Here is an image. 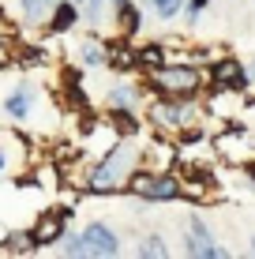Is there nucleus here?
Returning <instances> with one entry per match:
<instances>
[{"label":"nucleus","mask_w":255,"mask_h":259,"mask_svg":"<svg viewBox=\"0 0 255 259\" xmlns=\"http://www.w3.org/2000/svg\"><path fill=\"white\" fill-rule=\"evenodd\" d=\"M143 105V91L135 83H117L109 91V109H139Z\"/></svg>","instance_id":"obj_11"},{"label":"nucleus","mask_w":255,"mask_h":259,"mask_svg":"<svg viewBox=\"0 0 255 259\" xmlns=\"http://www.w3.org/2000/svg\"><path fill=\"white\" fill-rule=\"evenodd\" d=\"M248 252H251V255H255V237H251V240H248Z\"/></svg>","instance_id":"obj_20"},{"label":"nucleus","mask_w":255,"mask_h":259,"mask_svg":"<svg viewBox=\"0 0 255 259\" xmlns=\"http://www.w3.org/2000/svg\"><path fill=\"white\" fill-rule=\"evenodd\" d=\"M191 109H195V102H184V98H162V105H154L150 120H154V124H162V128L180 132L184 124H188Z\"/></svg>","instance_id":"obj_6"},{"label":"nucleus","mask_w":255,"mask_h":259,"mask_svg":"<svg viewBox=\"0 0 255 259\" xmlns=\"http://www.w3.org/2000/svg\"><path fill=\"white\" fill-rule=\"evenodd\" d=\"M180 244H184V255H191V259H225V255H229L218 240H203V237L191 233V229H184Z\"/></svg>","instance_id":"obj_10"},{"label":"nucleus","mask_w":255,"mask_h":259,"mask_svg":"<svg viewBox=\"0 0 255 259\" xmlns=\"http://www.w3.org/2000/svg\"><path fill=\"white\" fill-rule=\"evenodd\" d=\"M199 83H203V75H199L195 68L188 64H158L150 68V87L162 98H184V102H199Z\"/></svg>","instance_id":"obj_2"},{"label":"nucleus","mask_w":255,"mask_h":259,"mask_svg":"<svg viewBox=\"0 0 255 259\" xmlns=\"http://www.w3.org/2000/svg\"><path fill=\"white\" fill-rule=\"evenodd\" d=\"M53 4H57V0H23V15H26L30 23H38V19L49 12Z\"/></svg>","instance_id":"obj_17"},{"label":"nucleus","mask_w":255,"mask_h":259,"mask_svg":"<svg viewBox=\"0 0 255 259\" xmlns=\"http://www.w3.org/2000/svg\"><path fill=\"white\" fill-rule=\"evenodd\" d=\"M79 60L83 68H109V46H101L98 38H86L79 46Z\"/></svg>","instance_id":"obj_12"},{"label":"nucleus","mask_w":255,"mask_h":259,"mask_svg":"<svg viewBox=\"0 0 255 259\" xmlns=\"http://www.w3.org/2000/svg\"><path fill=\"white\" fill-rule=\"evenodd\" d=\"M64 226H68V214L64 210H49V214H41V222L34 226L30 240L34 244H57V240L64 237Z\"/></svg>","instance_id":"obj_8"},{"label":"nucleus","mask_w":255,"mask_h":259,"mask_svg":"<svg viewBox=\"0 0 255 259\" xmlns=\"http://www.w3.org/2000/svg\"><path fill=\"white\" fill-rule=\"evenodd\" d=\"M135 165H139V150L131 147V143L120 139L117 147L109 150V154L98 162V169H94L90 184H86V192L94 195H113V192H124L131 184V177H135Z\"/></svg>","instance_id":"obj_1"},{"label":"nucleus","mask_w":255,"mask_h":259,"mask_svg":"<svg viewBox=\"0 0 255 259\" xmlns=\"http://www.w3.org/2000/svg\"><path fill=\"white\" fill-rule=\"evenodd\" d=\"M0 173H4V150H0Z\"/></svg>","instance_id":"obj_21"},{"label":"nucleus","mask_w":255,"mask_h":259,"mask_svg":"<svg viewBox=\"0 0 255 259\" xmlns=\"http://www.w3.org/2000/svg\"><path fill=\"white\" fill-rule=\"evenodd\" d=\"M210 4H214V0H188V8H184V15H180V19L188 23V26H195L199 19H203V12H207Z\"/></svg>","instance_id":"obj_18"},{"label":"nucleus","mask_w":255,"mask_h":259,"mask_svg":"<svg viewBox=\"0 0 255 259\" xmlns=\"http://www.w3.org/2000/svg\"><path fill=\"white\" fill-rule=\"evenodd\" d=\"M79 15H83V8H79L75 0H57V4L49 8V30L53 34H68L79 23Z\"/></svg>","instance_id":"obj_9"},{"label":"nucleus","mask_w":255,"mask_h":259,"mask_svg":"<svg viewBox=\"0 0 255 259\" xmlns=\"http://www.w3.org/2000/svg\"><path fill=\"white\" fill-rule=\"evenodd\" d=\"M60 252H64V255H72V259H90V252H86V240H83V233L60 237Z\"/></svg>","instance_id":"obj_16"},{"label":"nucleus","mask_w":255,"mask_h":259,"mask_svg":"<svg viewBox=\"0 0 255 259\" xmlns=\"http://www.w3.org/2000/svg\"><path fill=\"white\" fill-rule=\"evenodd\" d=\"M79 233H83V240H86V252H90V259H117L120 252H124L120 237L113 233L105 222H86Z\"/></svg>","instance_id":"obj_4"},{"label":"nucleus","mask_w":255,"mask_h":259,"mask_svg":"<svg viewBox=\"0 0 255 259\" xmlns=\"http://www.w3.org/2000/svg\"><path fill=\"white\" fill-rule=\"evenodd\" d=\"M251 4H255V0H251Z\"/></svg>","instance_id":"obj_23"},{"label":"nucleus","mask_w":255,"mask_h":259,"mask_svg":"<svg viewBox=\"0 0 255 259\" xmlns=\"http://www.w3.org/2000/svg\"><path fill=\"white\" fill-rule=\"evenodd\" d=\"M135 255H139V259H169V244H165V237H158V233H146L143 240H139Z\"/></svg>","instance_id":"obj_15"},{"label":"nucleus","mask_w":255,"mask_h":259,"mask_svg":"<svg viewBox=\"0 0 255 259\" xmlns=\"http://www.w3.org/2000/svg\"><path fill=\"white\" fill-rule=\"evenodd\" d=\"M4 109L12 113L15 120H26V117H30V109H34V91H30V87H19L15 94H8Z\"/></svg>","instance_id":"obj_13"},{"label":"nucleus","mask_w":255,"mask_h":259,"mask_svg":"<svg viewBox=\"0 0 255 259\" xmlns=\"http://www.w3.org/2000/svg\"><path fill=\"white\" fill-rule=\"evenodd\" d=\"M113 4V23H117V30L124 34V38H135V34H143V4L139 0H109Z\"/></svg>","instance_id":"obj_7"},{"label":"nucleus","mask_w":255,"mask_h":259,"mask_svg":"<svg viewBox=\"0 0 255 259\" xmlns=\"http://www.w3.org/2000/svg\"><path fill=\"white\" fill-rule=\"evenodd\" d=\"M251 83H255L251 68L240 64V60H218V64H214V87L222 94H244Z\"/></svg>","instance_id":"obj_5"},{"label":"nucleus","mask_w":255,"mask_h":259,"mask_svg":"<svg viewBox=\"0 0 255 259\" xmlns=\"http://www.w3.org/2000/svg\"><path fill=\"white\" fill-rule=\"evenodd\" d=\"M131 192L139 195L143 203H173V199H180L184 195V184H180V177H173V173H135L131 177V184H128Z\"/></svg>","instance_id":"obj_3"},{"label":"nucleus","mask_w":255,"mask_h":259,"mask_svg":"<svg viewBox=\"0 0 255 259\" xmlns=\"http://www.w3.org/2000/svg\"><path fill=\"white\" fill-rule=\"evenodd\" d=\"M248 68H251V79H255V64H248Z\"/></svg>","instance_id":"obj_22"},{"label":"nucleus","mask_w":255,"mask_h":259,"mask_svg":"<svg viewBox=\"0 0 255 259\" xmlns=\"http://www.w3.org/2000/svg\"><path fill=\"white\" fill-rule=\"evenodd\" d=\"M188 229H191L195 237H203V240H218V237H214V229L207 226L203 214H188Z\"/></svg>","instance_id":"obj_19"},{"label":"nucleus","mask_w":255,"mask_h":259,"mask_svg":"<svg viewBox=\"0 0 255 259\" xmlns=\"http://www.w3.org/2000/svg\"><path fill=\"white\" fill-rule=\"evenodd\" d=\"M146 8L158 15L162 23H173V19H180L184 15V8H188V0H143Z\"/></svg>","instance_id":"obj_14"}]
</instances>
